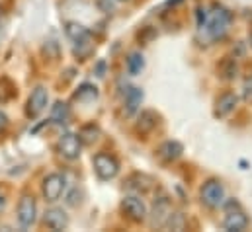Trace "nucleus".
Instances as JSON below:
<instances>
[{"mask_svg": "<svg viewBox=\"0 0 252 232\" xmlns=\"http://www.w3.org/2000/svg\"><path fill=\"white\" fill-rule=\"evenodd\" d=\"M80 141L84 143V145H92V143H96L98 141V137H100V131L94 127V125H86V127H82V131H80Z\"/></svg>", "mask_w": 252, "mask_h": 232, "instance_id": "nucleus-21", "label": "nucleus"}, {"mask_svg": "<svg viewBox=\"0 0 252 232\" xmlns=\"http://www.w3.org/2000/svg\"><path fill=\"white\" fill-rule=\"evenodd\" d=\"M6 123H8V119H6V116H4L2 112H0V131H2L4 127H6Z\"/></svg>", "mask_w": 252, "mask_h": 232, "instance_id": "nucleus-25", "label": "nucleus"}, {"mask_svg": "<svg viewBox=\"0 0 252 232\" xmlns=\"http://www.w3.org/2000/svg\"><path fill=\"white\" fill-rule=\"evenodd\" d=\"M82 150V141L74 133H64L59 139V152L63 154L66 160H78Z\"/></svg>", "mask_w": 252, "mask_h": 232, "instance_id": "nucleus-9", "label": "nucleus"}, {"mask_svg": "<svg viewBox=\"0 0 252 232\" xmlns=\"http://www.w3.org/2000/svg\"><path fill=\"white\" fill-rule=\"evenodd\" d=\"M116 2H129V0H116Z\"/></svg>", "mask_w": 252, "mask_h": 232, "instance_id": "nucleus-26", "label": "nucleus"}, {"mask_svg": "<svg viewBox=\"0 0 252 232\" xmlns=\"http://www.w3.org/2000/svg\"><path fill=\"white\" fill-rule=\"evenodd\" d=\"M223 227H225V231L229 232H243L249 227V217L241 211V207L237 203L229 201L227 203V215H225Z\"/></svg>", "mask_w": 252, "mask_h": 232, "instance_id": "nucleus-6", "label": "nucleus"}, {"mask_svg": "<svg viewBox=\"0 0 252 232\" xmlns=\"http://www.w3.org/2000/svg\"><path fill=\"white\" fill-rule=\"evenodd\" d=\"M49 104V92L45 86H35L30 100H28V116L30 117H39Z\"/></svg>", "mask_w": 252, "mask_h": 232, "instance_id": "nucleus-8", "label": "nucleus"}, {"mask_svg": "<svg viewBox=\"0 0 252 232\" xmlns=\"http://www.w3.org/2000/svg\"><path fill=\"white\" fill-rule=\"evenodd\" d=\"M245 98H247V100L252 98V76L245 82Z\"/></svg>", "mask_w": 252, "mask_h": 232, "instance_id": "nucleus-23", "label": "nucleus"}, {"mask_svg": "<svg viewBox=\"0 0 252 232\" xmlns=\"http://www.w3.org/2000/svg\"><path fill=\"white\" fill-rule=\"evenodd\" d=\"M229 24H231V14H229L227 10H223V8H219V10L209 18V22H207L205 28H207L211 39H221V37L227 33Z\"/></svg>", "mask_w": 252, "mask_h": 232, "instance_id": "nucleus-7", "label": "nucleus"}, {"mask_svg": "<svg viewBox=\"0 0 252 232\" xmlns=\"http://www.w3.org/2000/svg\"><path fill=\"white\" fill-rule=\"evenodd\" d=\"M37 219V203L33 195H22L18 203V225L22 229H32Z\"/></svg>", "mask_w": 252, "mask_h": 232, "instance_id": "nucleus-2", "label": "nucleus"}, {"mask_svg": "<svg viewBox=\"0 0 252 232\" xmlns=\"http://www.w3.org/2000/svg\"><path fill=\"white\" fill-rule=\"evenodd\" d=\"M158 123V116L153 112V110H145L139 114V119H137V131L141 133H151Z\"/></svg>", "mask_w": 252, "mask_h": 232, "instance_id": "nucleus-16", "label": "nucleus"}, {"mask_svg": "<svg viewBox=\"0 0 252 232\" xmlns=\"http://www.w3.org/2000/svg\"><path fill=\"white\" fill-rule=\"evenodd\" d=\"M64 187H66V179L61 174H49L43 177V183H41V193L45 197V201L49 203H55L63 197Z\"/></svg>", "mask_w": 252, "mask_h": 232, "instance_id": "nucleus-4", "label": "nucleus"}, {"mask_svg": "<svg viewBox=\"0 0 252 232\" xmlns=\"http://www.w3.org/2000/svg\"><path fill=\"white\" fill-rule=\"evenodd\" d=\"M184 152V146L178 143V141H166L158 146V156L164 160V162H174L182 156Z\"/></svg>", "mask_w": 252, "mask_h": 232, "instance_id": "nucleus-14", "label": "nucleus"}, {"mask_svg": "<svg viewBox=\"0 0 252 232\" xmlns=\"http://www.w3.org/2000/svg\"><path fill=\"white\" fill-rule=\"evenodd\" d=\"M143 90L139 86H131L126 92V114L127 116H135L143 104Z\"/></svg>", "mask_w": 252, "mask_h": 232, "instance_id": "nucleus-15", "label": "nucleus"}, {"mask_svg": "<svg viewBox=\"0 0 252 232\" xmlns=\"http://www.w3.org/2000/svg\"><path fill=\"white\" fill-rule=\"evenodd\" d=\"M219 72H221V78L225 80H235L237 74H239V64L235 58H225L219 66Z\"/></svg>", "mask_w": 252, "mask_h": 232, "instance_id": "nucleus-18", "label": "nucleus"}, {"mask_svg": "<svg viewBox=\"0 0 252 232\" xmlns=\"http://www.w3.org/2000/svg\"><path fill=\"white\" fill-rule=\"evenodd\" d=\"M6 201H8V195H6V191L0 187V213H2L4 207H6Z\"/></svg>", "mask_w": 252, "mask_h": 232, "instance_id": "nucleus-24", "label": "nucleus"}, {"mask_svg": "<svg viewBox=\"0 0 252 232\" xmlns=\"http://www.w3.org/2000/svg\"><path fill=\"white\" fill-rule=\"evenodd\" d=\"M122 209L126 213V217L133 223H145L149 217V209L145 205V201L139 195H127L122 201Z\"/></svg>", "mask_w": 252, "mask_h": 232, "instance_id": "nucleus-3", "label": "nucleus"}, {"mask_svg": "<svg viewBox=\"0 0 252 232\" xmlns=\"http://www.w3.org/2000/svg\"><path fill=\"white\" fill-rule=\"evenodd\" d=\"M225 187L219 179H207L201 187V203L207 205L209 209H219L225 205Z\"/></svg>", "mask_w": 252, "mask_h": 232, "instance_id": "nucleus-1", "label": "nucleus"}, {"mask_svg": "<svg viewBox=\"0 0 252 232\" xmlns=\"http://www.w3.org/2000/svg\"><path fill=\"white\" fill-rule=\"evenodd\" d=\"M94 172L100 179L108 181V179H114L118 172H120V164L114 156L106 154V152H98L94 156Z\"/></svg>", "mask_w": 252, "mask_h": 232, "instance_id": "nucleus-5", "label": "nucleus"}, {"mask_svg": "<svg viewBox=\"0 0 252 232\" xmlns=\"http://www.w3.org/2000/svg\"><path fill=\"white\" fill-rule=\"evenodd\" d=\"M162 229H166V231H184L186 229V217L182 213H170V217L166 219Z\"/></svg>", "mask_w": 252, "mask_h": 232, "instance_id": "nucleus-19", "label": "nucleus"}, {"mask_svg": "<svg viewBox=\"0 0 252 232\" xmlns=\"http://www.w3.org/2000/svg\"><path fill=\"white\" fill-rule=\"evenodd\" d=\"M126 64H127V72H129L131 76H137V74H141V70L145 68V58H143V55H141L139 51H133V53H129Z\"/></svg>", "mask_w": 252, "mask_h": 232, "instance_id": "nucleus-17", "label": "nucleus"}, {"mask_svg": "<svg viewBox=\"0 0 252 232\" xmlns=\"http://www.w3.org/2000/svg\"><path fill=\"white\" fill-rule=\"evenodd\" d=\"M98 96V90H96V86H92V84H82L80 88H78V92H76V98L78 100H84V102H90V100H94Z\"/></svg>", "mask_w": 252, "mask_h": 232, "instance_id": "nucleus-22", "label": "nucleus"}, {"mask_svg": "<svg viewBox=\"0 0 252 232\" xmlns=\"http://www.w3.org/2000/svg\"><path fill=\"white\" fill-rule=\"evenodd\" d=\"M64 31H66L68 39H70L74 45H84V43H88V39H90L88 29H86L82 24H76V22H66Z\"/></svg>", "mask_w": 252, "mask_h": 232, "instance_id": "nucleus-13", "label": "nucleus"}, {"mask_svg": "<svg viewBox=\"0 0 252 232\" xmlns=\"http://www.w3.org/2000/svg\"><path fill=\"white\" fill-rule=\"evenodd\" d=\"M68 116H70L68 106L63 104V102H57V104L53 106V110H51V119H53L55 123H66Z\"/></svg>", "mask_w": 252, "mask_h": 232, "instance_id": "nucleus-20", "label": "nucleus"}, {"mask_svg": "<svg viewBox=\"0 0 252 232\" xmlns=\"http://www.w3.org/2000/svg\"><path fill=\"white\" fill-rule=\"evenodd\" d=\"M170 213H172V207H170V203H168V199H157L155 201V207H153V211L149 213V223H151V227L153 229H162L164 227V223H166V219L170 217Z\"/></svg>", "mask_w": 252, "mask_h": 232, "instance_id": "nucleus-10", "label": "nucleus"}, {"mask_svg": "<svg viewBox=\"0 0 252 232\" xmlns=\"http://www.w3.org/2000/svg\"><path fill=\"white\" fill-rule=\"evenodd\" d=\"M237 104H239V96L233 94V92H225L223 96H219V100L215 104V116L217 117L231 116L237 110Z\"/></svg>", "mask_w": 252, "mask_h": 232, "instance_id": "nucleus-12", "label": "nucleus"}, {"mask_svg": "<svg viewBox=\"0 0 252 232\" xmlns=\"http://www.w3.org/2000/svg\"><path fill=\"white\" fill-rule=\"evenodd\" d=\"M43 223H45L47 229H51V231H55V232L66 231V227H68V217H66V213H64L63 209H59V207H49V209L43 213Z\"/></svg>", "mask_w": 252, "mask_h": 232, "instance_id": "nucleus-11", "label": "nucleus"}]
</instances>
